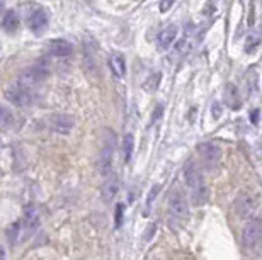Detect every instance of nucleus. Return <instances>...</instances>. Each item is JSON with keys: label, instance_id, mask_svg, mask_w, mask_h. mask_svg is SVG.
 <instances>
[{"label": "nucleus", "instance_id": "14", "mask_svg": "<svg viewBox=\"0 0 262 260\" xmlns=\"http://www.w3.org/2000/svg\"><path fill=\"white\" fill-rule=\"evenodd\" d=\"M50 51H51V55L53 56H58V58H65V56H70L72 55V44L68 43V41L65 39H55V41H51V44H50Z\"/></svg>", "mask_w": 262, "mask_h": 260}, {"label": "nucleus", "instance_id": "8", "mask_svg": "<svg viewBox=\"0 0 262 260\" xmlns=\"http://www.w3.org/2000/svg\"><path fill=\"white\" fill-rule=\"evenodd\" d=\"M46 74H48V72H46L43 66H39V65L31 66V68L23 72V75L19 77V82H20V84L31 87V88H34L36 85L41 84V82L46 79Z\"/></svg>", "mask_w": 262, "mask_h": 260}, {"label": "nucleus", "instance_id": "21", "mask_svg": "<svg viewBox=\"0 0 262 260\" xmlns=\"http://www.w3.org/2000/svg\"><path fill=\"white\" fill-rule=\"evenodd\" d=\"M159 191H160V185H155L154 189L150 191V194H148V201H146V207H150V206H151V202L155 201V197H157V194H159Z\"/></svg>", "mask_w": 262, "mask_h": 260}, {"label": "nucleus", "instance_id": "18", "mask_svg": "<svg viewBox=\"0 0 262 260\" xmlns=\"http://www.w3.org/2000/svg\"><path fill=\"white\" fill-rule=\"evenodd\" d=\"M12 121H14L12 112H10L7 107H2V106H0V129L9 128L10 124H12Z\"/></svg>", "mask_w": 262, "mask_h": 260}, {"label": "nucleus", "instance_id": "16", "mask_svg": "<svg viewBox=\"0 0 262 260\" xmlns=\"http://www.w3.org/2000/svg\"><path fill=\"white\" fill-rule=\"evenodd\" d=\"M2 28L7 31V33H14L15 29L19 28V17L14 10H7L2 19Z\"/></svg>", "mask_w": 262, "mask_h": 260}, {"label": "nucleus", "instance_id": "13", "mask_svg": "<svg viewBox=\"0 0 262 260\" xmlns=\"http://www.w3.org/2000/svg\"><path fill=\"white\" fill-rule=\"evenodd\" d=\"M109 68H111L113 75L116 79H123L126 75V61H124L123 55H111L109 56Z\"/></svg>", "mask_w": 262, "mask_h": 260}, {"label": "nucleus", "instance_id": "15", "mask_svg": "<svg viewBox=\"0 0 262 260\" xmlns=\"http://www.w3.org/2000/svg\"><path fill=\"white\" fill-rule=\"evenodd\" d=\"M225 101H227L230 109H240V106H242V102H240L238 88L233 84H228L227 88H225Z\"/></svg>", "mask_w": 262, "mask_h": 260}, {"label": "nucleus", "instance_id": "6", "mask_svg": "<svg viewBox=\"0 0 262 260\" xmlns=\"http://www.w3.org/2000/svg\"><path fill=\"white\" fill-rule=\"evenodd\" d=\"M169 209L170 215L177 220H184L187 216V199L181 189H172L169 196Z\"/></svg>", "mask_w": 262, "mask_h": 260}, {"label": "nucleus", "instance_id": "10", "mask_svg": "<svg viewBox=\"0 0 262 260\" xmlns=\"http://www.w3.org/2000/svg\"><path fill=\"white\" fill-rule=\"evenodd\" d=\"M28 24H29V29L33 31L34 34H41L46 28H48V14H46L43 9L38 7L29 15Z\"/></svg>", "mask_w": 262, "mask_h": 260}, {"label": "nucleus", "instance_id": "2", "mask_svg": "<svg viewBox=\"0 0 262 260\" xmlns=\"http://www.w3.org/2000/svg\"><path fill=\"white\" fill-rule=\"evenodd\" d=\"M4 96H5V99H7L9 102H12L14 106H19V107L29 106V104L34 101L33 88L24 85V84H20L19 80L15 82V84H10V85L5 87Z\"/></svg>", "mask_w": 262, "mask_h": 260}, {"label": "nucleus", "instance_id": "4", "mask_svg": "<svg viewBox=\"0 0 262 260\" xmlns=\"http://www.w3.org/2000/svg\"><path fill=\"white\" fill-rule=\"evenodd\" d=\"M199 158L204 165V169L214 170L222 162V147L214 141H204L198 147Z\"/></svg>", "mask_w": 262, "mask_h": 260}, {"label": "nucleus", "instance_id": "3", "mask_svg": "<svg viewBox=\"0 0 262 260\" xmlns=\"http://www.w3.org/2000/svg\"><path fill=\"white\" fill-rule=\"evenodd\" d=\"M114 150H116V136L114 133L107 131V139L99 153V172L102 177L113 174V162H114Z\"/></svg>", "mask_w": 262, "mask_h": 260}, {"label": "nucleus", "instance_id": "17", "mask_svg": "<svg viewBox=\"0 0 262 260\" xmlns=\"http://www.w3.org/2000/svg\"><path fill=\"white\" fill-rule=\"evenodd\" d=\"M133 150H135V138H133V134H124V138H123V158H124V162H129L131 157H133Z\"/></svg>", "mask_w": 262, "mask_h": 260}, {"label": "nucleus", "instance_id": "20", "mask_svg": "<svg viewBox=\"0 0 262 260\" xmlns=\"http://www.w3.org/2000/svg\"><path fill=\"white\" fill-rule=\"evenodd\" d=\"M159 82H160V74L155 75V80H154V75H150L148 80L145 82V88L148 92H154V90H157V87H159Z\"/></svg>", "mask_w": 262, "mask_h": 260}, {"label": "nucleus", "instance_id": "11", "mask_svg": "<svg viewBox=\"0 0 262 260\" xmlns=\"http://www.w3.org/2000/svg\"><path fill=\"white\" fill-rule=\"evenodd\" d=\"M177 33H179V28L176 24H170L164 28L159 33V38H157V44H159V50L165 51L170 48V44L174 43V39L177 38Z\"/></svg>", "mask_w": 262, "mask_h": 260}, {"label": "nucleus", "instance_id": "1", "mask_svg": "<svg viewBox=\"0 0 262 260\" xmlns=\"http://www.w3.org/2000/svg\"><path fill=\"white\" fill-rule=\"evenodd\" d=\"M184 180H186V185L189 189V194H191V201L192 204L196 206H201L204 202L208 201V187L204 184V179H203V174H201V169L198 167V163L194 160H189L184 167Z\"/></svg>", "mask_w": 262, "mask_h": 260}, {"label": "nucleus", "instance_id": "24", "mask_svg": "<svg viewBox=\"0 0 262 260\" xmlns=\"http://www.w3.org/2000/svg\"><path fill=\"white\" fill-rule=\"evenodd\" d=\"M257 116H259V111L255 109V111L252 112V123H257Z\"/></svg>", "mask_w": 262, "mask_h": 260}, {"label": "nucleus", "instance_id": "12", "mask_svg": "<svg viewBox=\"0 0 262 260\" xmlns=\"http://www.w3.org/2000/svg\"><path fill=\"white\" fill-rule=\"evenodd\" d=\"M119 192V180L116 175L109 174L106 177V180H104L102 184V196H104V201L106 202H111L114 197L118 196Z\"/></svg>", "mask_w": 262, "mask_h": 260}, {"label": "nucleus", "instance_id": "23", "mask_svg": "<svg viewBox=\"0 0 262 260\" xmlns=\"http://www.w3.org/2000/svg\"><path fill=\"white\" fill-rule=\"evenodd\" d=\"M174 2H176V0H162V2H160V12H167V10L174 5Z\"/></svg>", "mask_w": 262, "mask_h": 260}, {"label": "nucleus", "instance_id": "19", "mask_svg": "<svg viewBox=\"0 0 262 260\" xmlns=\"http://www.w3.org/2000/svg\"><path fill=\"white\" fill-rule=\"evenodd\" d=\"M26 221H28V226H36V223H38V211L34 207L26 209Z\"/></svg>", "mask_w": 262, "mask_h": 260}, {"label": "nucleus", "instance_id": "22", "mask_svg": "<svg viewBox=\"0 0 262 260\" xmlns=\"http://www.w3.org/2000/svg\"><path fill=\"white\" fill-rule=\"evenodd\" d=\"M123 223V204L116 206V226H121Z\"/></svg>", "mask_w": 262, "mask_h": 260}, {"label": "nucleus", "instance_id": "9", "mask_svg": "<svg viewBox=\"0 0 262 260\" xmlns=\"http://www.w3.org/2000/svg\"><path fill=\"white\" fill-rule=\"evenodd\" d=\"M50 126H51V129H53L55 133L70 134L73 126H75V123H73V119L68 116V114H55V116L51 117Z\"/></svg>", "mask_w": 262, "mask_h": 260}, {"label": "nucleus", "instance_id": "5", "mask_svg": "<svg viewBox=\"0 0 262 260\" xmlns=\"http://www.w3.org/2000/svg\"><path fill=\"white\" fill-rule=\"evenodd\" d=\"M260 238H262V225L257 218H250L247 225L244 226L242 231V243L247 250L255 252L260 245Z\"/></svg>", "mask_w": 262, "mask_h": 260}, {"label": "nucleus", "instance_id": "7", "mask_svg": "<svg viewBox=\"0 0 262 260\" xmlns=\"http://www.w3.org/2000/svg\"><path fill=\"white\" fill-rule=\"evenodd\" d=\"M259 207V196L252 194V192H245V194H240L237 199V211L240 212V216L244 218H252L255 215Z\"/></svg>", "mask_w": 262, "mask_h": 260}]
</instances>
